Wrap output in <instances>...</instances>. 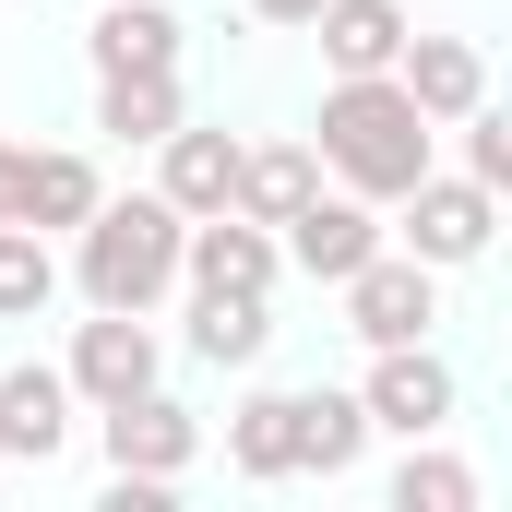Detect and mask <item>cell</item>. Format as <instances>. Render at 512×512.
Returning a JSON list of instances; mask_svg holds the SVG:
<instances>
[{"instance_id": "6da1fadb", "label": "cell", "mask_w": 512, "mask_h": 512, "mask_svg": "<svg viewBox=\"0 0 512 512\" xmlns=\"http://www.w3.org/2000/svg\"><path fill=\"white\" fill-rule=\"evenodd\" d=\"M310 155H322L334 191L393 203L405 179L441 167V120H417V96H405L393 72H334V84H322V120H310Z\"/></svg>"}, {"instance_id": "7a4b0ae2", "label": "cell", "mask_w": 512, "mask_h": 512, "mask_svg": "<svg viewBox=\"0 0 512 512\" xmlns=\"http://www.w3.org/2000/svg\"><path fill=\"white\" fill-rule=\"evenodd\" d=\"M179 239H191V215L167 191H96V215L72 227L60 286H84V310H155L179 286Z\"/></svg>"}, {"instance_id": "3957f363", "label": "cell", "mask_w": 512, "mask_h": 512, "mask_svg": "<svg viewBox=\"0 0 512 512\" xmlns=\"http://www.w3.org/2000/svg\"><path fill=\"white\" fill-rule=\"evenodd\" d=\"M382 215H393L382 239H393V251H417L429 274H465V262H489V251H501V191H477L465 167H429V179H405Z\"/></svg>"}, {"instance_id": "277c9868", "label": "cell", "mask_w": 512, "mask_h": 512, "mask_svg": "<svg viewBox=\"0 0 512 512\" xmlns=\"http://www.w3.org/2000/svg\"><path fill=\"white\" fill-rule=\"evenodd\" d=\"M96 441H108V477H155V489H179V477L203 465V417H191L167 382L96 405Z\"/></svg>"}, {"instance_id": "5b68a950", "label": "cell", "mask_w": 512, "mask_h": 512, "mask_svg": "<svg viewBox=\"0 0 512 512\" xmlns=\"http://www.w3.org/2000/svg\"><path fill=\"white\" fill-rule=\"evenodd\" d=\"M334 298H346V334H358V346H417V334H441V274L417 251H393V239L358 262Z\"/></svg>"}, {"instance_id": "8992f818", "label": "cell", "mask_w": 512, "mask_h": 512, "mask_svg": "<svg viewBox=\"0 0 512 512\" xmlns=\"http://www.w3.org/2000/svg\"><path fill=\"white\" fill-rule=\"evenodd\" d=\"M358 405H370V429H393V441H441V429H453V405H465V382H453V358L417 334V346H370Z\"/></svg>"}, {"instance_id": "52a82bcc", "label": "cell", "mask_w": 512, "mask_h": 512, "mask_svg": "<svg viewBox=\"0 0 512 512\" xmlns=\"http://www.w3.org/2000/svg\"><path fill=\"white\" fill-rule=\"evenodd\" d=\"M72 405H120V393L167 382V346H155V310H96V322H72Z\"/></svg>"}, {"instance_id": "ba28073f", "label": "cell", "mask_w": 512, "mask_h": 512, "mask_svg": "<svg viewBox=\"0 0 512 512\" xmlns=\"http://www.w3.org/2000/svg\"><path fill=\"white\" fill-rule=\"evenodd\" d=\"M274 251H286V274H310V286H346L358 262L382 251V203H358V191H310V203L274 227Z\"/></svg>"}, {"instance_id": "9c48e42d", "label": "cell", "mask_w": 512, "mask_h": 512, "mask_svg": "<svg viewBox=\"0 0 512 512\" xmlns=\"http://www.w3.org/2000/svg\"><path fill=\"white\" fill-rule=\"evenodd\" d=\"M274 274H286L274 227H251V215H191V239H179V286H262V298H274Z\"/></svg>"}, {"instance_id": "30bf717a", "label": "cell", "mask_w": 512, "mask_h": 512, "mask_svg": "<svg viewBox=\"0 0 512 512\" xmlns=\"http://www.w3.org/2000/svg\"><path fill=\"white\" fill-rule=\"evenodd\" d=\"M155 191H167L179 215H227V191H239V131H203V120L155 131Z\"/></svg>"}, {"instance_id": "8fae6325", "label": "cell", "mask_w": 512, "mask_h": 512, "mask_svg": "<svg viewBox=\"0 0 512 512\" xmlns=\"http://www.w3.org/2000/svg\"><path fill=\"white\" fill-rule=\"evenodd\" d=\"M179 48H191V24L167 0H96V24H84L96 72H179Z\"/></svg>"}, {"instance_id": "7c38bea8", "label": "cell", "mask_w": 512, "mask_h": 512, "mask_svg": "<svg viewBox=\"0 0 512 512\" xmlns=\"http://www.w3.org/2000/svg\"><path fill=\"white\" fill-rule=\"evenodd\" d=\"M60 441H72V382H60L48 358L0 370V465H48Z\"/></svg>"}, {"instance_id": "4fadbf2b", "label": "cell", "mask_w": 512, "mask_h": 512, "mask_svg": "<svg viewBox=\"0 0 512 512\" xmlns=\"http://www.w3.org/2000/svg\"><path fill=\"white\" fill-rule=\"evenodd\" d=\"M274 346V298L262 286H191V358L203 370H262Z\"/></svg>"}, {"instance_id": "5bb4252c", "label": "cell", "mask_w": 512, "mask_h": 512, "mask_svg": "<svg viewBox=\"0 0 512 512\" xmlns=\"http://www.w3.org/2000/svg\"><path fill=\"white\" fill-rule=\"evenodd\" d=\"M227 465H239L251 489H286V477H298V393L286 382H262V393L227 405Z\"/></svg>"}, {"instance_id": "9a60e30c", "label": "cell", "mask_w": 512, "mask_h": 512, "mask_svg": "<svg viewBox=\"0 0 512 512\" xmlns=\"http://www.w3.org/2000/svg\"><path fill=\"white\" fill-rule=\"evenodd\" d=\"M393 84L417 96V120H465V108L489 96V60H477V36H405Z\"/></svg>"}, {"instance_id": "2e32d148", "label": "cell", "mask_w": 512, "mask_h": 512, "mask_svg": "<svg viewBox=\"0 0 512 512\" xmlns=\"http://www.w3.org/2000/svg\"><path fill=\"white\" fill-rule=\"evenodd\" d=\"M310 36H322V60H334V72H393V60H405V36H417V12H405V0H322V12H310Z\"/></svg>"}, {"instance_id": "e0dca14e", "label": "cell", "mask_w": 512, "mask_h": 512, "mask_svg": "<svg viewBox=\"0 0 512 512\" xmlns=\"http://www.w3.org/2000/svg\"><path fill=\"white\" fill-rule=\"evenodd\" d=\"M96 191H108V167H96L84 143H36V167H24V227H36V239H72V227L96 215Z\"/></svg>"}, {"instance_id": "ac0fdd59", "label": "cell", "mask_w": 512, "mask_h": 512, "mask_svg": "<svg viewBox=\"0 0 512 512\" xmlns=\"http://www.w3.org/2000/svg\"><path fill=\"white\" fill-rule=\"evenodd\" d=\"M310 191H322V155H310V143H239V191H227V215L286 227Z\"/></svg>"}, {"instance_id": "d6986e66", "label": "cell", "mask_w": 512, "mask_h": 512, "mask_svg": "<svg viewBox=\"0 0 512 512\" xmlns=\"http://www.w3.org/2000/svg\"><path fill=\"white\" fill-rule=\"evenodd\" d=\"M358 453H370V405L310 382L298 393V477H358Z\"/></svg>"}, {"instance_id": "ffe728a7", "label": "cell", "mask_w": 512, "mask_h": 512, "mask_svg": "<svg viewBox=\"0 0 512 512\" xmlns=\"http://www.w3.org/2000/svg\"><path fill=\"white\" fill-rule=\"evenodd\" d=\"M191 120V96H179V72H96V131L108 143H155V131Z\"/></svg>"}, {"instance_id": "44dd1931", "label": "cell", "mask_w": 512, "mask_h": 512, "mask_svg": "<svg viewBox=\"0 0 512 512\" xmlns=\"http://www.w3.org/2000/svg\"><path fill=\"white\" fill-rule=\"evenodd\" d=\"M393 512H477V465L441 453V441H405V465H393Z\"/></svg>"}, {"instance_id": "7402d4cb", "label": "cell", "mask_w": 512, "mask_h": 512, "mask_svg": "<svg viewBox=\"0 0 512 512\" xmlns=\"http://www.w3.org/2000/svg\"><path fill=\"white\" fill-rule=\"evenodd\" d=\"M48 298H60V251L36 227H0V322H48Z\"/></svg>"}, {"instance_id": "603a6c76", "label": "cell", "mask_w": 512, "mask_h": 512, "mask_svg": "<svg viewBox=\"0 0 512 512\" xmlns=\"http://www.w3.org/2000/svg\"><path fill=\"white\" fill-rule=\"evenodd\" d=\"M441 131H453V167H465L477 191H512V120L489 108V96H477L465 120H441Z\"/></svg>"}, {"instance_id": "cb8c5ba5", "label": "cell", "mask_w": 512, "mask_h": 512, "mask_svg": "<svg viewBox=\"0 0 512 512\" xmlns=\"http://www.w3.org/2000/svg\"><path fill=\"white\" fill-rule=\"evenodd\" d=\"M24 167H36V143L0 131V227H24Z\"/></svg>"}, {"instance_id": "d4e9b609", "label": "cell", "mask_w": 512, "mask_h": 512, "mask_svg": "<svg viewBox=\"0 0 512 512\" xmlns=\"http://www.w3.org/2000/svg\"><path fill=\"white\" fill-rule=\"evenodd\" d=\"M239 12H251V24H274V36H310V12H322V0H239Z\"/></svg>"}]
</instances>
